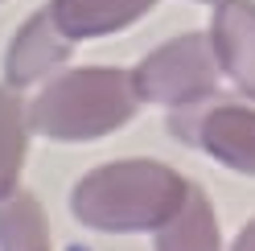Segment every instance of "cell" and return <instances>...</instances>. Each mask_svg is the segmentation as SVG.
<instances>
[{"label":"cell","instance_id":"obj_7","mask_svg":"<svg viewBox=\"0 0 255 251\" xmlns=\"http://www.w3.org/2000/svg\"><path fill=\"white\" fill-rule=\"evenodd\" d=\"M152 4L156 0H50V12L70 41H91L140 21Z\"/></svg>","mask_w":255,"mask_h":251},{"label":"cell","instance_id":"obj_1","mask_svg":"<svg viewBox=\"0 0 255 251\" xmlns=\"http://www.w3.org/2000/svg\"><path fill=\"white\" fill-rule=\"evenodd\" d=\"M189 181L152 156H128V161L99 165L74 185L70 206L78 223L95 231L128 235V231H156L169 223L173 210L185 202Z\"/></svg>","mask_w":255,"mask_h":251},{"label":"cell","instance_id":"obj_6","mask_svg":"<svg viewBox=\"0 0 255 251\" xmlns=\"http://www.w3.org/2000/svg\"><path fill=\"white\" fill-rule=\"evenodd\" d=\"M194 140L222 165L239 169V173H255V107L218 103L210 112H202Z\"/></svg>","mask_w":255,"mask_h":251},{"label":"cell","instance_id":"obj_3","mask_svg":"<svg viewBox=\"0 0 255 251\" xmlns=\"http://www.w3.org/2000/svg\"><path fill=\"white\" fill-rule=\"evenodd\" d=\"M218 74H222V66H218L210 33H181L140 62L132 83H136L140 103L194 107L214 95Z\"/></svg>","mask_w":255,"mask_h":251},{"label":"cell","instance_id":"obj_10","mask_svg":"<svg viewBox=\"0 0 255 251\" xmlns=\"http://www.w3.org/2000/svg\"><path fill=\"white\" fill-rule=\"evenodd\" d=\"M25 140H29V107L12 87H0V198L17 190L25 165Z\"/></svg>","mask_w":255,"mask_h":251},{"label":"cell","instance_id":"obj_9","mask_svg":"<svg viewBox=\"0 0 255 251\" xmlns=\"http://www.w3.org/2000/svg\"><path fill=\"white\" fill-rule=\"evenodd\" d=\"M0 251H50V218L33 194L0 198Z\"/></svg>","mask_w":255,"mask_h":251},{"label":"cell","instance_id":"obj_11","mask_svg":"<svg viewBox=\"0 0 255 251\" xmlns=\"http://www.w3.org/2000/svg\"><path fill=\"white\" fill-rule=\"evenodd\" d=\"M235 251H255V218L239 231V239H235Z\"/></svg>","mask_w":255,"mask_h":251},{"label":"cell","instance_id":"obj_2","mask_svg":"<svg viewBox=\"0 0 255 251\" xmlns=\"http://www.w3.org/2000/svg\"><path fill=\"white\" fill-rule=\"evenodd\" d=\"M140 95L128 70H66L29 103V128L50 140H99L136 116Z\"/></svg>","mask_w":255,"mask_h":251},{"label":"cell","instance_id":"obj_4","mask_svg":"<svg viewBox=\"0 0 255 251\" xmlns=\"http://www.w3.org/2000/svg\"><path fill=\"white\" fill-rule=\"evenodd\" d=\"M70 50H74V41L58 29L54 12L50 8L33 12V17L17 29V37H12L8 54H4L8 87H29V83H37V78L54 74L58 66L70 62Z\"/></svg>","mask_w":255,"mask_h":251},{"label":"cell","instance_id":"obj_5","mask_svg":"<svg viewBox=\"0 0 255 251\" xmlns=\"http://www.w3.org/2000/svg\"><path fill=\"white\" fill-rule=\"evenodd\" d=\"M210 41L222 74H231L235 87L255 99V4L251 0H218Z\"/></svg>","mask_w":255,"mask_h":251},{"label":"cell","instance_id":"obj_8","mask_svg":"<svg viewBox=\"0 0 255 251\" xmlns=\"http://www.w3.org/2000/svg\"><path fill=\"white\" fill-rule=\"evenodd\" d=\"M218 218L214 206L206 202L202 190L189 185V194L177 210H173L169 223L156 227V251H218Z\"/></svg>","mask_w":255,"mask_h":251}]
</instances>
